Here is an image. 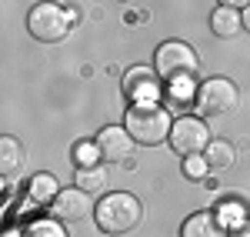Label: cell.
<instances>
[{
	"label": "cell",
	"instance_id": "obj_1",
	"mask_svg": "<svg viewBox=\"0 0 250 237\" xmlns=\"http://www.w3.org/2000/svg\"><path fill=\"white\" fill-rule=\"evenodd\" d=\"M144 217V204L127 194V191H110L94 204V224L100 234L107 237H120V234H130Z\"/></svg>",
	"mask_w": 250,
	"mask_h": 237
},
{
	"label": "cell",
	"instance_id": "obj_2",
	"mask_svg": "<svg viewBox=\"0 0 250 237\" xmlns=\"http://www.w3.org/2000/svg\"><path fill=\"white\" fill-rule=\"evenodd\" d=\"M124 127L130 130V137L140 147H160L170 137L173 117L167 114L164 104H130L124 114Z\"/></svg>",
	"mask_w": 250,
	"mask_h": 237
},
{
	"label": "cell",
	"instance_id": "obj_3",
	"mask_svg": "<svg viewBox=\"0 0 250 237\" xmlns=\"http://www.w3.org/2000/svg\"><path fill=\"white\" fill-rule=\"evenodd\" d=\"M154 70L160 74L164 87H173V84H184V80H193L197 70H200V57L187 40H164L154 50Z\"/></svg>",
	"mask_w": 250,
	"mask_h": 237
},
{
	"label": "cell",
	"instance_id": "obj_4",
	"mask_svg": "<svg viewBox=\"0 0 250 237\" xmlns=\"http://www.w3.org/2000/svg\"><path fill=\"white\" fill-rule=\"evenodd\" d=\"M237 104H240V87L230 77H207L204 84H197V94H193L197 117H224Z\"/></svg>",
	"mask_w": 250,
	"mask_h": 237
},
{
	"label": "cell",
	"instance_id": "obj_5",
	"mask_svg": "<svg viewBox=\"0 0 250 237\" xmlns=\"http://www.w3.org/2000/svg\"><path fill=\"white\" fill-rule=\"evenodd\" d=\"M27 30L40 43H57V40H63L70 34V17H67L63 7L50 3V0H40L27 14Z\"/></svg>",
	"mask_w": 250,
	"mask_h": 237
},
{
	"label": "cell",
	"instance_id": "obj_6",
	"mask_svg": "<svg viewBox=\"0 0 250 237\" xmlns=\"http://www.w3.org/2000/svg\"><path fill=\"white\" fill-rule=\"evenodd\" d=\"M210 127H207V120L197 117V114H184V117H173V127H170V144L173 154H180V157H193V154H204L207 151V144H210Z\"/></svg>",
	"mask_w": 250,
	"mask_h": 237
},
{
	"label": "cell",
	"instance_id": "obj_7",
	"mask_svg": "<svg viewBox=\"0 0 250 237\" xmlns=\"http://www.w3.org/2000/svg\"><path fill=\"white\" fill-rule=\"evenodd\" d=\"M120 87H124V97L130 104H160V94H164V80L154 67H144V64H134L124 70L120 77Z\"/></svg>",
	"mask_w": 250,
	"mask_h": 237
},
{
	"label": "cell",
	"instance_id": "obj_8",
	"mask_svg": "<svg viewBox=\"0 0 250 237\" xmlns=\"http://www.w3.org/2000/svg\"><path fill=\"white\" fill-rule=\"evenodd\" d=\"M94 140H97V147H100L104 164H130L134 151L140 147L124 124H107V127H100Z\"/></svg>",
	"mask_w": 250,
	"mask_h": 237
},
{
	"label": "cell",
	"instance_id": "obj_9",
	"mask_svg": "<svg viewBox=\"0 0 250 237\" xmlns=\"http://www.w3.org/2000/svg\"><path fill=\"white\" fill-rule=\"evenodd\" d=\"M90 211H94V207H90V194L80 191L77 184H74V187H63V191L57 194V200L50 204V214H54L57 220H63V224L83 220Z\"/></svg>",
	"mask_w": 250,
	"mask_h": 237
},
{
	"label": "cell",
	"instance_id": "obj_10",
	"mask_svg": "<svg viewBox=\"0 0 250 237\" xmlns=\"http://www.w3.org/2000/svg\"><path fill=\"white\" fill-rule=\"evenodd\" d=\"M180 237H230V227L217 211H193L180 224Z\"/></svg>",
	"mask_w": 250,
	"mask_h": 237
},
{
	"label": "cell",
	"instance_id": "obj_11",
	"mask_svg": "<svg viewBox=\"0 0 250 237\" xmlns=\"http://www.w3.org/2000/svg\"><path fill=\"white\" fill-rule=\"evenodd\" d=\"M60 191H63V187L57 184V177L47 174V171L30 174V180H27V200H30L34 207H50V204L57 200Z\"/></svg>",
	"mask_w": 250,
	"mask_h": 237
},
{
	"label": "cell",
	"instance_id": "obj_12",
	"mask_svg": "<svg viewBox=\"0 0 250 237\" xmlns=\"http://www.w3.org/2000/svg\"><path fill=\"white\" fill-rule=\"evenodd\" d=\"M23 167V147H20L17 137L3 134L0 137V174H3V184H14Z\"/></svg>",
	"mask_w": 250,
	"mask_h": 237
},
{
	"label": "cell",
	"instance_id": "obj_13",
	"mask_svg": "<svg viewBox=\"0 0 250 237\" xmlns=\"http://www.w3.org/2000/svg\"><path fill=\"white\" fill-rule=\"evenodd\" d=\"M204 160H207L210 174H224V171H230L233 164H237V147L224 137H213L207 144V151H204Z\"/></svg>",
	"mask_w": 250,
	"mask_h": 237
},
{
	"label": "cell",
	"instance_id": "obj_14",
	"mask_svg": "<svg viewBox=\"0 0 250 237\" xmlns=\"http://www.w3.org/2000/svg\"><path fill=\"white\" fill-rule=\"evenodd\" d=\"M210 30L217 37H237L240 30H244V17H240V10H233V7H213L210 14Z\"/></svg>",
	"mask_w": 250,
	"mask_h": 237
},
{
	"label": "cell",
	"instance_id": "obj_15",
	"mask_svg": "<svg viewBox=\"0 0 250 237\" xmlns=\"http://www.w3.org/2000/svg\"><path fill=\"white\" fill-rule=\"evenodd\" d=\"M20 231H23V237H70V234H67V227H63V220H57V217L27 220Z\"/></svg>",
	"mask_w": 250,
	"mask_h": 237
},
{
	"label": "cell",
	"instance_id": "obj_16",
	"mask_svg": "<svg viewBox=\"0 0 250 237\" xmlns=\"http://www.w3.org/2000/svg\"><path fill=\"white\" fill-rule=\"evenodd\" d=\"M77 187L87 191V194H100L107 187V171L100 164H90V167H77Z\"/></svg>",
	"mask_w": 250,
	"mask_h": 237
},
{
	"label": "cell",
	"instance_id": "obj_17",
	"mask_svg": "<svg viewBox=\"0 0 250 237\" xmlns=\"http://www.w3.org/2000/svg\"><path fill=\"white\" fill-rule=\"evenodd\" d=\"M70 157L77 167H90V164H100V147H97V140H77L74 144V151H70Z\"/></svg>",
	"mask_w": 250,
	"mask_h": 237
},
{
	"label": "cell",
	"instance_id": "obj_18",
	"mask_svg": "<svg viewBox=\"0 0 250 237\" xmlns=\"http://www.w3.org/2000/svg\"><path fill=\"white\" fill-rule=\"evenodd\" d=\"M210 174V167H207V160L204 154H193V157H184V177L187 180H204Z\"/></svg>",
	"mask_w": 250,
	"mask_h": 237
},
{
	"label": "cell",
	"instance_id": "obj_19",
	"mask_svg": "<svg viewBox=\"0 0 250 237\" xmlns=\"http://www.w3.org/2000/svg\"><path fill=\"white\" fill-rule=\"evenodd\" d=\"M220 7H233V10H244V7H250V0H217Z\"/></svg>",
	"mask_w": 250,
	"mask_h": 237
},
{
	"label": "cell",
	"instance_id": "obj_20",
	"mask_svg": "<svg viewBox=\"0 0 250 237\" xmlns=\"http://www.w3.org/2000/svg\"><path fill=\"white\" fill-rule=\"evenodd\" d=\"M240 17H244V30L250 34V7H244V10H240Z\"/></svg>",
	"mask_w": 250,
	"mask_h": 237
},
{
	"label": "cell",
	"instance_id": "obj_21",
	"mask_svg": "<svg viewBox=\"0 0 250 237\" xmlns=\"http://www.w3.org/2000/svg\"><path fill=\"white\" fill-rule=\"evenodd\" d=\"M230 237H250V227H237V231H233Z\"/></svg>",
	"mask_w": 250,
	"mask_h": 237
},
{
	"label": "cell",
	"instance_id": "obj_22",
	"mask_svg": "<svg viewBox=\"0 0 250 237\" xmlns=\"http://www.w3.org/2000/svg\"><path fill=\"white\" fill-rule=\"evenodd\" d=\"M3 237H23V231H20V227H10V231H7Z\"/></svg>",
	"mask_w": 250,
	"mask_h": 237
}]
</instances>
